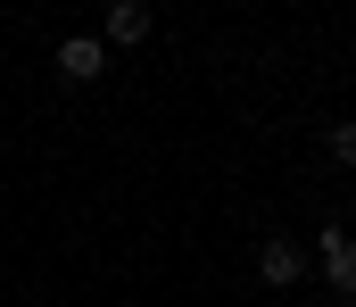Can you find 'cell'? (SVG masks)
<instances>
[{
    "mask_svg": "<svg viewBox=\"0 0 356 307\" xmlns=\"http://www.w3.org/2000/svg\"><path fill=\"white\" fill-rule=\"evenodd\" d=\"M315 258H323V283H332V291H356V241L340 233V224H323Z\"/></svg>",
    "mask_w": 356,
    "mask_h": 307,
    "instance_id": "3",
    "label": "cell"
},
{
    "mask_svg": "<svg viewBox=\"0 0 356 307\" xmlns=\"http://www.w3.org/2000/svg\"><path fill=\"white\" fill-rule=\"evenodd\" d=\"M257 274H266L273 291H290V283H298V274H307V249H298V241H282V233H273L266 249H257Z\"/></svg>",
    "mask_w": 356,
    "mask_h": 307,
    "instance_id": "4",
    "label": "cell"
},
{
    "mask_svg": "<svg viewBox=\"0 0 356 307\" xmlns=\"http://www.w3.org/2000/svg\"><path fill=\"white\" fill-rule=\"evenodd\" d=\"M99 67H108V42L99 33H67L58 42V75L67 84H99Z\"/></svg>",
    "mask_w": 356,
    "mask_h": 307,
    "instance_id": "2",
    "label": "cell"
},
{
    "mask_svg": "<svg viewBox=\"0 0 356 307\" xmlns=\"http://www.w3.org/2000/svg\"><path fill=\"white\" fill-rule=\"evenodd\" d=\"M323 150H332L340 166H356V116H348V125H332V133H323Z\"/></svg>",
    "mask_w": 356,
    "mask_h": 307,
    "instance_id": "5",
    "label": "cell"
},
{
    "mask_svg": "<svg viewBox=\"0 0 356 307\" xmlns=\"http://www.w3.org/2000/svg\"><path fill=\"white\" fill-rule=\"evenodd\" d=\"M99 42H116V50H141V42H149V0H108V17H99Z\"/></svg>",
    "mask_w": 356,
    "mask_h": 307,
    "instance_id": "1",
    "label": "cell"
}]
</instances>
